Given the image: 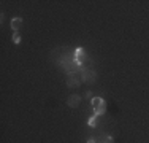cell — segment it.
<instances>
[{
  "instance_id": "obj_4",
  "label": "cell",
  "mask_w": 149,
  "mask_h": 143,
  "mask_svg": "<svg viewBox=\"0 0 149 143\" xmlns=\"http://www.w3.org/2000/svg\"><path fill=\"white\" fill-rule=\"evenodd\" d=\"M21 27H22V18H15V19H11V29L17 32Z\"/></svg>"
},
{
  "instance_id": "obj_10",
  "label": "cell",
  "mask_w": 149,
  "mask_h": 143,
  "mask_svg": "<svg viewBox=\"0 0 149 143\" xmlns=\"http://www.w3.org/2000/svg\"><path fill=\"white\" fill-rule=\"evenodd\" d=\"M87 143H95V142H94V140H89V142H87Z\"/></svg>"
},
{
  "instance_id": "obj_3",
  "label": "cell",
  "mask_w": 149,
  "mask_h": 143,
  "mask_svg": "<svg viewBox=\"0 0 149 143\" xmlns=\"http://www.w3.org/2000/svg\"><path fill=\"white\" fill-rule=\"evenodd\" d=\"M79 102H81V97H79V95H76V94H73V95H70V97H68V100H67V105L72 107V108H76V107L79 105Z\"/></svg>"
},
{
  "instance_id": "obj_8",
  "label": "cell",
  "mask_w": 149,
  "mask_h": 143,
  "mask_svg": "<svg viewBox=\"0 0 149 143\" xmlns=\"http://www.w3.org/2000/svg\"><path fill=\"white\" fill-rule=\"evenodd\" d=\"M13 41H15L16 45L21 41V37H19V34H17V32H15V35H13Z\"/></svg>"
},
{
  "instance_id": "obj_1",
  "label": "cell",
  "mask_w": 149,
  "mask_h": 143,
  "mask_svg": "<svg viewBox=\"0 0 149 143\" xmlns=\"http://www.w3.org/2000/svg\"><path fill=\"white\" fill-rule=\"evenodd\" d=\"M92 102V107H94V111H95V116H102L105 114L106 111V105H105V100L100 99V97H94L91 100Z\"/></svg>"
},
{
  "instance_id": "obj_7",
  "label": "cell",
  "mask_w": 149,
  "mask_h": 143,
  "mask_svg": "<svg viewBox=\"0 0 149 143\" xmlns=\"http://www.w3.org/2000/svg\"><path fill=\"white\" fill-rule=\"evenodd\" d=\"M97 119H98V116H95V114H94V116H92L91 119L87 121V124H89V126H92V127H95V126H97Z\"/></svg>"
},
{
  "instance_id": "obj_2",
  "label": "cell",
  "mask_w": 149,
  "mask_h": 143,
  "mask_svg": "<svg viewBox=\"0 0 149 143\" xmlns=\"http://www.w3.org/2000/svg\"><path fill=\"white\" fill-rule=\"evenodd\" d=\"M86 59H87V56H86V49L84 48H78L74 51V62H76V65H83L86 62Z\"/></svg>"
},
{
  "instance_id": "obj_6",
  "label": "cell",
  "mask_w": 149,
  "mask_h": 143,
  "mask_svg": "<svg viewBox=\"0 0 149 143\" xmlns=\"http://www.w3.org/2000/svg\"><path fill=\"white\" fill-rule=\"evenodd\" d=\"M67 84H68V88H78V86H79V81H78L76 78H70V80L67 81Z\"/></svg>"
},
{
  "instance_id": "obj_9",
  "label": "cell",
  "mask_w": 149,
  "mask_h": 143,
  "mask_svg": "<svg viewBox=\"0 0 149 143\" xmlns=\"http://www.w3.org/2000/svg\"><path fill=\"white\" fill-rule=\"evenodd\" d=\"M105 143H114V140H113V137H108L106 138V142Z\"/></svg>"
},
{
  "instance_id": "obj_5",
  "label": "cell",
  "mask_w": 149,
  "mask_h": 143,
  "mask_svg": "<svg viewBox=\"0 0 149 143\" xmlns=\"http://www.w3.org/2000/svg\"><path fill=\"white\" fill-rule=\"evenodd\" d=\"M95 80V72H84L83 73V81H89V83H92V81Z\"/></svg>"
}]
</instances>
